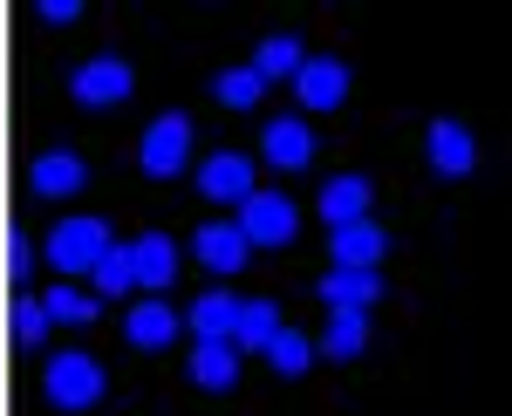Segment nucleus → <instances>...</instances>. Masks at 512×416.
<instances>
[{
  "mask_svg": "<svg viewBox=\"0 0 512 416\" xmlns=\"http://www.w3.org/2000/svg\"><path fill=\"white\" fill-rule=\"evenodd\" d=\"M424 157H431L437 178H472V171H478V137L465 130V123L437 116L431 130H424Z\"/></svg>",
  "mask_w": 512,
  "mask_h": 416,
  "instance_id": "nucleus-7",
  "label": "nucleus"
},
{
  "mask_svg": "<svg viewBox=\"0 0 512 416\" xmlns=\"http://www.w3.org/2000/svg\"><path fill=\"white\" fill-rule=\"evenodd\" d=\"M280 321H287V314H280V301L274 294H267V301H239V321H233V348L239 355H246V348H267V335H274Z\"/></svg>",
  "mask_w": 512,
  "mask_h": 416,
  "instance_id": "nucleus-22",
  "label": "nucleus"
},
{
  "mask_svg": "<svg viewBox=\"0 0 512 416\" xmlns=\"http://www.w3.org/2000/svg\"><path fill=\"white\" fill-rule=\"evenodd\" d=\"M260 355L274 362V376L301 382V376H308V362H315V341L301 335V328H287V321H280L274 335H267V348H260Z\"/></svg>",
  "mask_w": 512,
  "mask_h": 416,
  "instance_id": "nucleus-20",
  "label": "nucleus"
},
{
  "mask_svg": "<svg viewBox=\"0 0 512 416\" xmlns=\"http://www.w3.org/2000/svg\"><path fill=\"white\" fill-rule=\"evenodd\" d=\"M239 321V294H226V287H212V294H198L192 314H185V328H192L198 341H226Z\"/></svg>",
  "mask_w": 512,
  "mask_h": 416,
  "instance_id": "nucleus-19",
  "label": "nucleus"
},
{
  "mask_svg": "<svg viewBox=\"0 0 512 416\" xmlns=\"http://www.w3.org/2000/svg\"><path fill=\"white\" fill-rule=\"evenodd\" d=\"M41 396L55 403V410H96L103 396H110V369L89 355V348H69V355H55L48 369H41Z\"/></svg>",
  "mask_w": 512,
  "mask_h": 416,
  "instance_id": "nucleus-1",
  "label": "nucleus"
},
{
  "mask_svg": "<svg viewBox=\"0 0 512 416\" xmlns=\"http://www.w3.org/2000/svg\"><path fill=\"white\" fill-rule=\"evenodd\" d=\"M178 328H185V314H171V307H164V294H151V301H137L130 314H123V341H130L137 355L171 348V341H178Z\"/></svg>",
  "mask_w": 512,
  "mask_h": 416,
  "instance_id": "nucleus-9",
  "label": "nucleus"
},
{
  "mask_svg": "<svg viewBox=\"0 0 512 416\" xmlns=\"http://www.w3.org/2000/svg\"><path fill=\"white\" fill-rule=\"evenodd\" d=\"M287 82H294V103L315 110V116H328V110L349 103V62H335V55H308Z\"/></svg>",
  "mask_w": 512,
  "mask_h": 416,
  "instance_id": "nucleus-6",
  "label": "nucleus"
},
{
  "mask_svg": "<svg viewBox=\"0 0 512 416\" xmlns=\"http://www.w3.org/2000/svg\"><path fill=\"white\" fill-rule=\"evenodd\" d=\"M130 260H137V287H144V294H164V287L178 280V246H171V232H137V239H130Z\"/></svg>",
  "mask_w": 512,
  "mask_h": 416,
  "instance_id": "nucleus-15",
  "label": "nucleus"
},
{
  "mask_svg": "<svg viewBox=\"0 0 512 416\" xmlns=\"http://www.w3.org/2000/svg\"><path fill=\"white\" fill-rule=\"evenodd\" d=\"M369 205H376V185H369L362 171H349V178H328V185H321V219H328V226L369 219Z\"/></svg>",
  "mask_w": 512,
  "mask_h": 416,
  "instance_id": "nucleus-17",
  "label": "nucleus"
},
{
  "mask_svg": "<svg viewBox=\"0 0 512 416\" xmlns=\"http://www.w3.org/2000/svg\"><path fill=\"white\" fill-rule=\"evenodd\" d=\"M137 164H144V178H178L185 164H192V116H158L144 137H137Z\"/></svg>",
  "mask_w": 512,
  "mask_h": 416,
  "instance_id": "nucleus-5",
  "label": "nucleus"
},
{
  "mask_svg": "<svg viewBox=\"0 0 512 416\" xmlns=\"http://www.w3.org/2000/svg\"><path fill=\"white\" fill-rule=\"evenodd\" d=\"M260 157H267L274 171H308V164H315V130H308V116H274V123L260 130Z\"/></svg>",
  "mask_w": 512,
  "mask_h": 416,
  "instance_id": "nucleus-8",
  "label": "nucleus"
},
{
  "mask_svg": "<svg viewBox=\"0 0 512 416\" xmlns=\"http://www.w3.org/2000/svg\"><path fill=\"white\" fill-rule=\"evenodd\" d=\"M328 260H335V266H383V260H390V232L376 226V219L328 226Z\"/></svg>",
  "mask_w": 512,
  "mask_h": 416,
  "instance_id": "nucleus-10",
  "label": "nucleus"
},
{
  "mask_svg": "<svg viewBox=\"0 0 512 416\" xmlns=\"http://www.w3.org/2000/svg\"><path fill=\"white\" fill-rule=\"evenodd\" d=\"M212 96H219L226 110H253V103H267V82L253 76V69H219V76H212Z\"/></svg>",
  "mask_w": 512,
  "mask_h": 416,
  "instance_id": "nucleus-25",
  "label": "nucleus"
},
{
  "mask_svg": "<svg viewBox=\"0 0 512 416\" xmlns=\"http://www.w3.org/2000/svg\"><path fill=\"white\" fill-rule=\"evenodd\" d=\"M369 307H328V328H321L315 355H328V362H355L362 348H369Z\"/></svg>",
  "mask_w": 512,
  "mask_h": 416,
  "instance_id": "nucleus-14",
  "label": "nucleus"
},
{
  "mask_svg": "<svg viewBox=\"0 0 512 416\" xmlns=\"http://www.w3.org/2000/svg\"><path fill=\"white\" fill-rule=\"evenodd\" d=\"M301 62H308V48H301V35H267L260 48H253V62H246V69H253L260 82H287L294 69H301Z\"/></svg>",
  "mask_w": 512,
  "mask_h": 416,
  "instance_id": "nucleus-21",
  "label": "nucleus"
},
{
  "mask_svg": "<svg viewBox=\"0 0 512 416\" xmlns=\"http://www.w3.org/2000/svg\"><path fill=\"white\" fill-rule=\"evenodd\" d=\"M239 232H246V246H294V232H301V212H294V198H280V191H246L239 198Z\"/></svg>",
  "mask_w": 512,
  "mask_h": 416,
  "instance_id": "nucleus-3",
  "label": "nucleus"
},
{
  "mask_svg": "<svg viewBox=\"0 0 512 416\" xmlns=\"http://www.w3.org/2000/svg\"><path fill=\"white\" fill-rule=\"evenodd\" d=\"M130 89H137V76H130L123 55H89L69 76V96H76L82 110H117V103H130Z\"/></svg>",
  "mask_w": 512,
  "mask_h": 416,
  "instance_id": "nucleus-4",
  "label": "nucleus"
},
{
  "mask_svg": "<svg viewBox=\"0 0 512 416\" xmlns=\"http://www.w3.org/2000/svg\"><path fill=\"white\" fill-rule=\"evenodd\" d=\"M192 382L212 389V396H226V389L239 382V348L233 341H198L192 348Z\"/></svg>",
  "mask_w": 512,
  "mask_h": 416,
  "instance_id": "nucleus-18",
  "label": "nucleus"
},
{
  "mask_svg": "<svg viewBox=\"0 0 512 416\" xmlns=\"http://www.w3.org/2000/svg\"><path fill=\"white\" fill-rule=\"evenodd\" d=\"M35 21H48V28H69V21H82V0H41Z\"/></svg>",
  "mask_w": 512,
  "mask_h": 416,
  "instance_id": "nucleus-27",
  "label": "nucleus"
},
{
  "mask_svg": "<svg viewBox=\"0 0 512 416\" xmlns=\"http://www.w3.org/2000/svg\"><path fill=\"white\" fill-rule=\"evenodd\" d=\"M117 239H110V219H96V212H76V219H62V226L41 239V260L55 266V280H69V273H89V266L103 260Z\"/></svg>",
  "mask_w": 512,
  "mask_h": 416,
  "instance_id": "nucleus-2",
  "label": "nucleus"
},
{
  "mask_svg": "<svg viewBox=\"0 0 512 416\" xmlns=\"http://www.w3.org/2000/svg\"><path fill=\"white\" fill-rule=\"evenodd\" d=\"M321 301L328 307H376L383 301V266H335V273H321Z\"/></svg>",
  "mask_w": 512,
  "mask_h": 416,
  "instance_id": "nucleus-16",
  "label": "nucleus"
},
{
  "mask_svg": "<svg viewBox=\"0 0 512 416\" xmlns=\"http://www.w3.org/2000/svg\"><path fill=\"white\" fill-rule=\"evenodd\" d=\"M82 185H89V164H82L76 151H62V144L28 164V191H35V198H76Z\"/></svg>",
  "mask_w": 512,
  "mask_h": 416,
  "instance_id": "nucleus-11",
  "label": "nucleus"
},
{
  "mask_svg": "<svg viewBox=\"0 0 512 416\" xmlns=\"http://www.w3.org/2000/svg\"><path fill=\"white\" fill-rule=\"evenodd\" d=\"M192 253H198V266H212V273L226 280V273H239V266H246V253H253V246H246V232H239V226L205 219V226L192 232Z\"/></svg>",
  "mask_w": 512,
  "mask_h": 416,
  "instance_id": "nucleus-13",
  "label": "nucleus"
},
{
  "mask_svg": "<svg viewBox=\"0 0 512 416\" xmlns=\"http://www.w3.org/2000/svg\"><path fill=\"white\" fill-rule=\"evenodd\" d=\"M41 307H48V321H62V328H89V321L103 314V301H96V294H76V287H62V280L41 294Z\"/></svg>",
  "mask_w": 512,
  "mask_h": 416,
  "instance_id": "nucleus-24",
  "label": "nucleus"
},
{
  "mask_svg": "<svg viewBox=\"0 0 512 416\" xmlns=\"http://www.w3.org/2000/svg\"><path fill=\"white\" fill-rule=\"evenodd\" d=\"M7 273H14V280H28V273H35V246H28V239H14V246H7Z\"/></svg>",
  "mask_w": 512,
  "mask_h": 416,
  "instance_id": "nucleus-28",
  "label": "nucleus"
},
{
  "mask_svg": "<svg viewBox=\"0 0 512 416\" xmlns=\"http://www.w3.org/2000/svg\"><path fill=\"white\" fill-rule=\"evenodd\" d=\"M89 280H96V301H123V294L137 287V260H130V246H110L103 260L89 266Z\"/></svg>",
  "mask_w": 512,
  "mask_h": 416,
  "instance_id": "nucleus-23",
  "label": "nucleus"
},
{
  "mask_svg": "<svg viewBox=\"0 0 512 416\" xmlns=\"http://www.w3.org/2000/svg\"><path fill=\"white\" fill-rule=\"evenodd\" d=\"M198 191H205L212 205H239V198L253 191V157H239V151H212L205 164H198Z\"/></svg>",
  "mask_w": 512,
  "mask_h": 416,
  "instance_id": "nucleus-12",
  "label": "nucleus"
},
{
  "mask_svg": "<svg viewBox=\"0 0 512 416\" xmlns=\"http://www.w3.org/2000/svg\"><path fill=\"white\" fill-rule=\"evenodd\" d=\"M41 335H48V307H41V294H21V301H14V341L35 348Z\"/></svg>",
  "mask_w": 512,
  "mask_h": 416,
  "instance_id": "nucleus-26",
  "label": "nucleus"
}]
</instances>
